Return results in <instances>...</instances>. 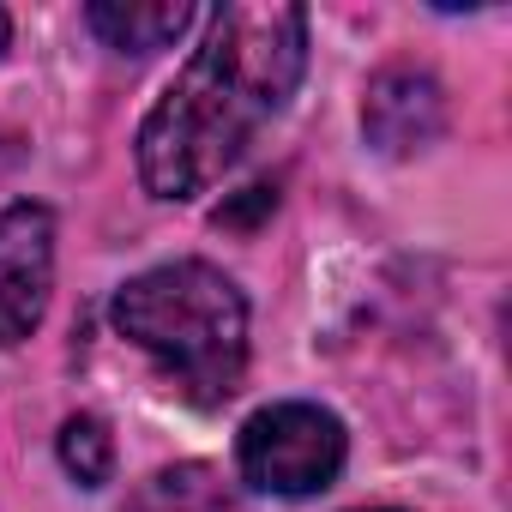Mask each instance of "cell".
<instances>
[{
	"instance_id": "6da1fadb",
	"label": "cell",
	"mask_w": 512,
	"mask_h": 512,
	"mask_svg": "<svg viewBox=\"0 0 512 512\" xmlns=\"http://www.w3.org/2000/svg\"><path fill=\"white\" fill-rule=\"evenodd\" d=\"M308 73V13L284 0L217 7L205 43L139 127V181L157 199H199L253 145Z\"/></svg>"
},
{
	"instance_id": "7a4b0ae2",
	"label": "cell",
	"mask_w": 512,
	"mask_h": 512,
	"mask_svg": "<svg viewBox=\"0 0 512 512\" xmlns=\"http://www.w3.org/2000/svg\"><path fill=\"white\" fill-rule=\"evenodd\" d=\"M115 332L133 338L163 368V380L193 404H223L241 386L247 302L205 260H175V266H157L121 284Z\"/></svg>"
},
{
	"instance_id": "3957f363",
	"label": "cell",
	"mask_w": 512,
	"mask_h": 512,
	"mask_svg": "<svg viewBox=\"0 0 512 512\" xmlns=\"http://www.w3.org/2000/svg\"><path fill=\"white\" fill-rule=\"evenodd\" d=\"M235 464L260 494H320L344 470V422L320 404H272L260 416H247L235 440Z\"/></svg>"
},
{
	"instance_id": "277c9868",
	"label": "cell",
	"mask_w": 512,
	"mask_h": 512,
	"mask_svg": "<svg viewBox=\"0 0 512 512\" xmlns=\"http://www.w3.org/2000/svg\"><path fill=\"white\" fill-rule=\"evenodd\" d=\"M55 290V217L37 199L0 211V350L25 344Z\"/></svg>"
},
{
	"instance_id": "5b68a950",
	"label": "cell",
	"mask_w": 512,
	"mask_h": 512,
	"mask_svg": "<svg viewBox=\"0 0 512 512\" xmlns=\"http://www.w3.org/2000/svg\"><path fill=\"white\" fill-rule=\"evenodd\" d=\"M362 133L386 157H410L446 133V97L422 67H386L374 73L362 97Z\"/></svg>"
},
{
	"instance_id": "8992f818",
	"label": "cell",
	"mask_w": 512,
	"mask_h": 512,
	"mask_svg": "<svg viewBox=\"0 0 512 512\" xmlns=\"http://www.w3.org/2000/svg\"><path fill=\"white\" fill-rule=\"evenodd\" d=\"M85 19H91V31L109 49L157 55V49H169L193 25V7H187V0H91Z\"/></svg>"
},
{
	"instance_id": "52a82bcc",
	"label": "cell",
	"mask_w": 512,
	"mask_h": 512,
	"mask_svg": "<svg viewBox=\"0 0 512 512\" xmlns=\"http://www.w3.org/2000/svg\"><path fill=\"white\" fill-rule=\"evenodd\" d=\"M127 512H247V506L211 464H169L133 488Z\"/></svg>"
},
{
	"instance_id": "ba28073f",
	"label": "cell",
	"mask_w": 512,
	"mask_h": 512,
	"mask_svg": "<svg viewBox=\"0 0 512 512\" xmlns=\"http://www.w3.org/2000/svg\"><path fill=\"white\" fill-rule=\"evenodd\" d=\"M61 464L79 488H103L115 470V440L97 416H67L61 422Z\"/></svg>"
},
{
	"instance_id": "9c48e42d",
	"label": "cell",
	"mask_w": 512,
	"mask_h": 512,
	"mask_svg": "<svg viewBox=\"0 0 512 512\" xmlns=\"http://www.w3.org/2000/svg\"><path fill=\"white\" fill-rule=\"evenodd\" d=\"M7 37H13V25H7V13H0V55H7Z\"/></svg>"
}]
</instances>
